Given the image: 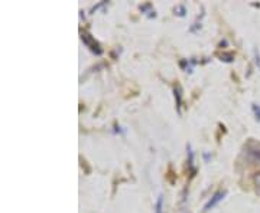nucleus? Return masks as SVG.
<instances>
[{
  "label": "nucleus",
  "mask_w": 260,
  "mask_h": 213,
  "mask_svg": "<svg viewBox=\"0 0 260 213\" xmlns=\"http://www.w3.org/2000/svg\"><path fill=\"white\" fill-rule=\"evenodd\" d=\"M224 196H226V191H221V190L217 191L215 194H214V196H212L210 200H208V203L204 206V210H205V212H207V210H211V209L214 208L215 204H218V203L221 202L223 199H224Z\"/></svg>",
  "instance_id": "f257e3e1"
},
{
  "label": "nucleus",
  "mask_w": 260,
  "mask_h": 213,
  "mask_svg": "<svg viewBox=\"0 0 260 213\" xmlns=\"http://www.w3.org/2000/svg\"><path fill=\"white\" fill-rule=\"evenodd\" d=\"M83 40H84V43L87 45V46H88V48L93 50L94 53H98V55L101 53V49H100L98 43H97V42H95L94 39L90 36V35H87V33H85V35H83Z\"/></svg>",
  "instance_id": "f03ea898"
},
{
  "label": "nucleus",
  "mask_w": 260,
  "mask_h": 213,
  "mask_svg": "<svg viewBox=\"0 0 260 213\" xmlns=\"http://www.w3.org/2000/svg\"><path fill=\"white\" fill-rule=\"evenodd\" d=\"M175 99H176V107H178V111H181V102H182V95H181V88L179 87H175Z\"/></svg>",
  "instance_id": "7ed1b4c3"
},
{
  "label": "nucleus",
  "mask_w": 260,
  "mask_h": 213,
  "mask_svg": "<svg viewBox=\"0 0 260 213\" xmlns=\"http://www.w3.org/2000/svg\"><path fill=\"white\" fill-rule=\"evenodd\" d=\"M162 203H163V197L159 196L158 197V202L155 206V213H162Z\"/></svg>",
  "instance_id": "20e7f679"
},
{
  "label": "nucleus",
  "mask_w": 260,
  "mask_h": 213,
  "mask_svg": "<svg viewBox=\"0 0 260 213\" xmlns=\"http://www.w3.org/2000/svg\"><path fill=\"white\" fill-rule=\"evenodd\" d=\"M253 112H255V115H256V118H257V121H260V105H257V104H253Z\"/></svg>",
  "instance_id": "39448f33"
},
{
  "label": "nucleus",
  "mask_w": 260,
  "mask_h": 213,
  "mask_svg": "<svg viewBox=\"0 0 260 213\" xmlns=\"http://www.w3.org/2000/svg\"><path fill=\"white\" fill-rule=\"evenodd\" d=\"M253 180H255V184L257 186V189H259V191H260V173H256L255 177H253Z\"/></svg>",
  "instance_id": "423d86ee"
},
{
  "label": "nucleus",
  "mask_w": 260,
  "mask_h": 213,
  "mask_svg": "<svg viewBox=\"0 0 260 213\" xmlns=\"http://www.w3.org/2000/svg\"><path fill=\"white\" fill-rule=\"evenodd\" d=\"M255 60H256L257 68L260 69V53H259V50H255Z\"/></svg>",
  "instance_id": "0eeeda50"
},
{
  "label": "nucleus",
  "mask_w": 260,
  "mask_h": 213,
  "mask_svg": "<svg viewBox=\"0 0 260 213\" xmlns=\"http://www.w3.org/2000/svg\"><path fill=\"white\" fill-rule=\"evenodd\" d=\"M251 154H253V156L256 157V159H257V160L260 161V150H253V151H251Z\"/></svg>",
  "instance_id": "6e6552de"
},
{
  "label": "nucleus",
  "mask_w": 260,
  "mask_h": 213,
  "mask_svg": "<svg viewBox=\"0 0 260 213\" xmlns=\"http://www.w3.org/2000/svg\"><path fill=\"white\" fill-rule=\"evenodd\" d=\"M178 12H179V13H178L179 16H183V15H185V13H183V12H185L183 6H178Z\"/></svg>",
  "instance_id": "1a4fd4ad"
}]
</instances>
